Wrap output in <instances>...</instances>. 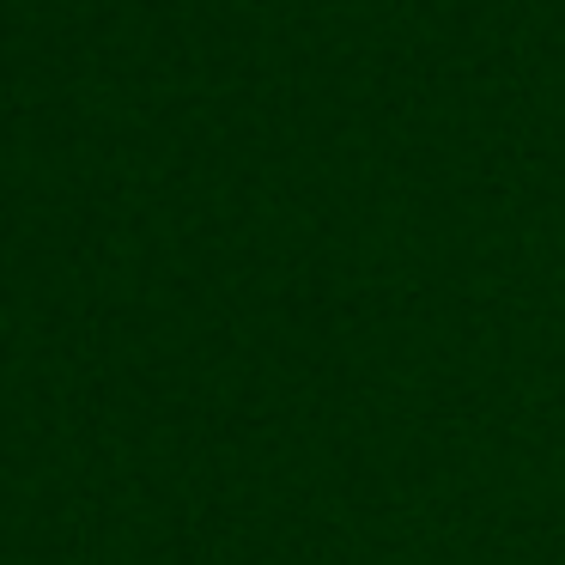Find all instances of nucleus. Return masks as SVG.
Listing matches in <instances>:
<instances>
[]
</instances>
